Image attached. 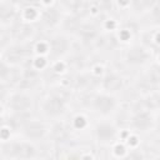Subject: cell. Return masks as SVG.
Wrapping results in <instances>:
<instances>
[{"label":"cell","mask_w":160,"mask_h":160,"mask_svg":"<svg viewBox=\"0 0 160 160\" xmlns=\"http://www.w3.org/2000/svg\"><path fill=\"white\" fill-rule=\"evenodd\" d=\"M70 89L60 85L56 90H49L45 92L39 102V111L41 118L49 122L65 119L70 112Z\"/></svg>","instance_id":"6da1fadb"},{"label":"cell","mask_w":160,"mask_h":160,"mask_svg":"<svg viewBox=\"0 0 160 160\" xmlns=\"http://www.w3.org/2000/svg\"><path fill=\"white\" fill-rule=\"evenodd\" d=\"M86 108L99 118H111L120 110V101L118 95L95 90L88 92Z\"/></svg>","instance_id":"7a4b0ae2"},{"label":"cell","mask_w":160,"mask_h":160,"mask_svg":"<svg viewBox=\"0 0 160 160\" xmlns=\"http://www.w3.org/2000/svg\"><path fill=\"white\" fill-rule=\"evenodd\" d=\"M35 108V100L30 91L12 89L5 101V109L9 115L30 116Z\"/></svg>","instance_id":"3957f363"},{"label":"cell","mask_w":160,"mask_h":160,"mask_svg":"<svg viewBox=\"0 0 160 160\" xmlns=\"http://www.w3.org/2000/svg\"><path fill=\"white\" fill-rule=\"evenodd\" d=\"M38 146L35 142L29 141L24 138H11L8 141L0 144V154L5 158L11 159H32L39 155Z\"/></svg>","instance_id":"277c9868"},{"label":"cell","mask_w":160,"mask_h":160,"mask_svg":"<svg viewBox=\"0 0 160 160\" xmlns=\"http://www.w3.org/2000/svg\"><path fill=\"white\" fill-rule=\"evenodd\" d=\"M50 129V122L44 118H34L32 115L28 116L22 120V122L18 128V134L35 144L41 142L48 139Z\"/></svg>","instance_id":"5b68a950"},{"label":"cell","mask_w":160,"mask_h":160,"mask_svg":"<svg viewBox=\"0 0 160 160\" xmlns=\"http://www.w3.org/2000/svg\"><path fill=\"white\" fill-rule=\"evenodd\" d=\"M32 42L34 40L28 42L9 41L2 48L1 58L11 66H25L29 64L30 59L34 55Z\"/></svg>","instance_id":"8992f818"},{"label":"cell","mask_w":160,"mask_h":160,"mask_svg":"<svg viewBox=\"0 0 160 160\" xmlns=\"http://www.w3.org/2000/svg\"><path fill=\"white\" fill-rule=\"evenodd\" d=\"M154 60H158V56L138 41L126 45L122 51V62L131 69H144Z\"/></svg>","instance_id":"52a82bcc"},{"label":"cell","mask_w":160,"mask_h":160,"mask_svg":"<svg viewBox=\"0 0 160 160\" xmlns=\"http://www.w3.org/2000/svg\"><path fill=\"white\" fill-rule=\"evenodd\" d=\"M46 41H48V58L50 62L54 60L66 59L70 55L72 49V41L70 35L60 30L51 31L46 38Z\"/></svg>","instance_id":"ba28073f"},{"label":"cell","mask_w":160,"mask_h":160,"mask_svg":"<svg viewBox=\"0 0 160 160\" xmlns=\"http://www.w3.org/2000/svg\"><path fill=\"white\" fill-rule=\"evenodd\" d=\"M158 126V111L145 109H132L129 115L128 128L138 134H145L155 130Z\"/></svg>","instance_id":"9c48e42d"},{"label":"cell","mask_w":160,"mask_h":160,"mask_svg":"<svg viewBox=\"0 0 160 160\" xmlns=\"http://www.w3.org/2000/svg\"><path fill=\"white\" fill-rule=\"evenodd\" d=\"M120 128L110 118H99L92 125V135L95 141L101 146H110L119 138Z\"/></svg>","instance_id":"30bf717a"},{"label":"cell","mask_w":160,"mask_h":160,"mask_svg":"<svg viewBox=\"0 0 160 160\" xmlns=\"http://www.w3.org/2000/svg\"><path fill=\"white\" fill-rule=\"evenodd\" d=\"M36 35H38V24L28 22L21 19H18L8 28L9 41L28 42L35 40Z\"/></svg>","instance_id":"8fae6325"},{"label":"cell","mask_w":160,"mask_h":160,"mask_svg":"<svg viewBox=\"0 0 160 160\" xmlns=\"http://www.w3.org/2000/svg\"><path fill=\"white\" fill-rule=\"evenodd\" d=\"M125 86H126V80L122 72L112 68H106L99 80V90L114 95H118L119 92L124 91Z\"/></svg>","instance_id":"7c38bea8"},{"label":"cell","mask_w":160,"mask_h":160,"mask_svg":"<svg viewBox=\"0 0 160 160\" xmlns=\"http://www.w3.org/2000/svg\"><path fill=\"white\" fill-rule=\"evenodd\" d=\"M62 15H64L62 11L59 9V6L56 4L48 6V8H41L38 25H40L41 28H44L49 31H56V30H59Z\"/></svg>","instance_id":"4fadbf2b"},{"label":"cell","mask_w":160,"mask_h":160,"mask_svg":"<svg viewBox=\"0 0 160 160\" xmlns=\"http://www.w3.org/2000/svg\"><path fill=\"white\" fill-rule=\"evenodd\" d=\"M56 5L62 11V14L76 15L82 19L89 16V0H56Z\"/></svg>","instance_id":"5bb4252c"},{"label":"cell","mask_w":160,"mask_h":160,"mask_svg":"<svg viewBox=\"0 0 160 160\" xmlns=\"http://www.w3.org/2000/svg\"><path fill=\"white\" fill-rule=\"evenodd\" d=\"M138 42L149 49L155 56H159V25H149L138 32Z\"/></svg>","instance_id":"9a60e30c"},{"label":"cell","mask_w":160,"mask_h":160,"mask_svg":"<svg viewBox=\"0 0 160 160\" xmlns=\"http://www.w3.org/2000/svg\"><path fill=\"white\" fill-rule=\"evenodd\" d=\"M19 11L20 9L15 5L5 0H0V24L5 28H9L12 22L19 19Z\"/></svg>","instance_id":"2e32d148"},{"label":"cell","mask_w":160,"mask_h":160,"mask_svg":"<svg viewBox=\"0 0 160 160\" xmlns=\"http://www.w3.org/2000/svg\"><path fill=\"white\" fill-rule=\"evenodd\" d=\"M156 5L159 0H130L129 12L134 16H146Z\"/></svg>","instance_id":"e0dca14e"},{"label":"cell","mask_w":160,"mask_h":160,"mask_svg":"<svg viewBox=\"0 0 160 160\" xmlns=\"http://www.w3.org/2000/svg\"><path fill=\"white\" fill-rule=\"evenodd\" d=\"M68 124H69L70 129L72 130V132H75V131L85 130L90 125V121H89L88 116L84 112H78L74 116H71V119H70V121Z\"/></svg>","instance_id":"ac0fdd59"},{"label":"cell","mask_w":160,"mask_h":160,"mask_svg":"<svg viewBox=\"0 0 160 160\" xmlns=\"http://www.w3.org/2000/svg\"><path fill=\"white\" fill-rule=\"evenodd\" d=\"M12 70H14V66H11L10 64H8V62L0 56V81H5V82L10 84L11 75H12ZM11 88H12V86H11Z\"/></svg>","instance_id":"d6986e66"},{"label":"cell","mask_w":160,"mask_h":160,"mask_svg":"<svg viewBox=\"0 0 160 160\" xmlns=\"http://www.w3.org/2000/svg\"><path fill=\"white\" fill-rule=\"evenodd\" d=\"M12 88L10 84L5 82V81H0V104L5 105V101L9 96V94L11 92Z\"/></svg>","instance_id":"ffe728a7"},{"label":"cell","mask_w":160,"mask_h":160,"mask_svg":"<svg viewBox=\"0 0 160 160\" xmlns=\"http://www.w3.org/2000/svg\"><path fill=\"white\" fill-rule=\"evenodd\" d=\"M9 42V38H8V28H5L4 25L0 24V46H5Z\"/></svg>","instance_id":"44dd1931"}]
</instances>
